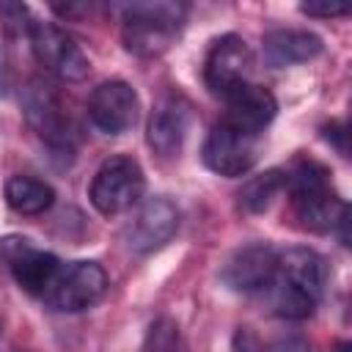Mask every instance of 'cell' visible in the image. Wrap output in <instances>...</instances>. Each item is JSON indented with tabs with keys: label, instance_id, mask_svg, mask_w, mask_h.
<instances>
[{
	"label": "cell",
	"instance_id": "9a60e30c",
	"mask_svg": "<svg viewBox=\"0 0 352 352\" xmlns=\"http://www.w3.org/2000/svg\"><path fill=\"white\" fill-rule=\"evenodd\" d=\"M275 113H278L275 96L264 85L248 82V85L236 88L231 96H226L223 121L231 124V126H236V129H242V132L261 135L264 126L275 118Z\"/></svg>",
	"mask_w": 352,
	"mask_h": 352
},
{
	"label": "cell",
	"instance_id": "cb8c5ba5",
	"mask_svg": "<svg viewBox=\"0 0 352 352\" xmlns=\"http://www.w3.org/2000/svg\"><path fill=\"white\" fill-rule=\"evenodd\" d=\"M0 338H3V322H0Z\"/></svg>",
	"mask_w": 352,
	"mask_h": 352
},
{
	"label": "cell",
	"instance_id": "e0dca14e",
	"mask_svg": "<svg viewBox=\"0 0 352 352\" xmlns=\"http://www.w3.org/2000/svg\"><path fill=\"white\" fill-rule=\"evenodd\" d=\"M6 204L16 212V214H44L52 204H55V190L52 184H47L44 179L28 176V173H16L6 182Z\"/></svg>",
	"mask_w": 352,
	"mask_h": 352
},
{
	"label": "cell",
	"instance_id": "4fadbf2b",
	"mask_svg": "<svg viewBox=\"0 0 352 352\" xmlns=\"http://www.w3.org/2000/svg\"><path fill=\"white\" fill-rule=\"evenodd\" d=\"M278 270V250L267 242H253L239 248L220 270V280L239 294L267 292Z\"/></svg>",
	"mask_w": 352,
	"mask_h": 352
},
{
	"label": "cell",
	"instance_id": "52a82bcc",
	"mask_svg": "<svg viewBox=\"0 0 352 352\" xmlns=\"http://www.w3.org/2000/svg\"><path fill=\"white\" fill-rule=\"evenodd\" d=\"M28 38L33 47L36 60L55 77L66 80V82H80L88 77V58L80 50V44L55 22H41L33 19L28 28Z\"/></svg>",
	"mask_w": 352,
	"mask_h": 352
},
{
	"label": "cell",
	"instance_id": "603a6c76",
	"mask_svg": "<svg viewBox=\"0 0 352 352\" xmlns=\"http://www.w3.org/2000/svg\"><path fill=\"white\" fill-rule=\"evenodd\" d=\"M14 352H30V349H14Z\"/></svg>",
	"mask_w": 352,
	"mask_h": 352
},
{
	"label": "cell",
	"instance_id": "8992f818",
	"mask_svg": "<svg viewBox=\"0 0 352 352\" xmlns=\"http://www.w3.org/2000/svg\"><path fill=\"white\" fill-rule=\"evenodd\" d=\"M22 107H25L28 124L52 151H60V154L74 151V124L50 82L30 80L28 88L22 91Z\"/></svg>",
	"mask_w": 352,
	"mask_h": 352
},
{
	"label": "cell",
	"instance_id": "277c9868",
	"mask_svg": "<svg viewBox=\"0 0 352 352\" xmlns=\"http://www.w3.org/2000/svg\"><path fill=\"white\" fill-rule=\"evenodd\" d=\"M143 190H146V176H143L140 162L132 157L116 154V157H107L96 168L94 179H91L88 198L99 214L116 217V214L132 209L140 201Z\"/></svg>",
	"mask_w": 352,
	"mask_h": 352
},
{
	"label": "cell",
	"instance_id": "5b68a950",
	"mask_svg": "<svg viewBox=\"0 0 352 352\" xmlns=\"http://www.w3.org/2000/svg\"><path fill=\"white\" fill-rule=\"evenodd\" d=\"M0 264L8 270V275L16 280L19 289L36 297L47 294V289L52 286V280L63 267L55 253L36 248L33 239L19 234L0 236Z\"/></svg>",
	"mask_w": 352,
	"mask_h": 352
},
{
	"label": "cell",
	"instance_id": "7402d4cb",
	"mask_svg": "<svg viewBox=\"0 0 352 352\" xmlns=\"http://www.w3.org/2000/svg\"><path fill=\"white\" fill-rule=\"evenodd\" d=\"M264 352H308V344L300 336H289V338L275 341L272 346H264Z\"/></svg>",
	"mask_w": 352,
	"mask_h": 352
},
{
	"label": "cell",
	"instance_id": "6da1fadb",
	"mask_svg": "<svg viewBox=\"0 0 352 352\" xmlns=\"http://www.w3.org/2000/svg\"><path fill=\"white\" fill-rule=\"evenodd\" d=\"M327 283V264L311 248H289L278 253V270L267 286L272 314L283 319H305L316 311Z\"/></svg>",
	"mask_w": 352,
	"mask_h": 352
},
{
	"label": "cell",
	"instance_id": "44dd1931",
	"mask_svg": "<svg viewBox=\"0 0 352 352\" xmlns=\"http://www.w3.org/2000/svg\"><path fill=\"white\" fill-rule=\"evenodd\" d=\"M234 352H264V344L250 327H239L234 336Z\"/></svg>",
	"mask_w": 352,
	"mask_h": 352
},
{
	"label": "cell",
	"instance_id": "2e32d148",
	"mask_svg": "<svg viewBox=\"0 0 352 352\" xmlns=\"http://www.w3.org/2000/svg\"><path fill=\"white\" fill-rule=\"evenodd\" d=\"M322 50H324L322 38L316 33L300 30V28H278V30L264 33V38H261L264 63L272 69H286L294 63L314 60Z\"/></svg>",
	"mask_w": 352,
	"mask_h": 352
},
{
	"label": "cell",
	"instance_id": "9c48e42d",
	"mask_svg": "<svg viewBox=\"0 0 352 352\" xmlns=\"http://www.w3.org/2000/svg\"><path fill=\"white\" fill-rule=\"evenodd\" d=\"M107 292V272L96 261L63 264L44 294V302L63 314H77L96 305Z\"/></svg>",
	"mask_w": 352,
	"mask_h": 352
},
{
	"label": "cell",
	"instance_id": "8fae6325",
	"mask_svg": "<svg viewBox=\"0 0 352 352\" xmlns=\"http://www.w3.org/2000/svg\"><path fill=\"white\" fill-rule=\"evenodd\" d=\"M179 220L182 214L173 201L162 195L148 198L124 226V239L135 253H154L173 239V234L179 231Z\"/></svg>",
	"mask_w": 352,
	"mask_h": 352
},
{
	"label": "cell",
	"instance_id": "ffe728a7",
	"mask_svg": "<svg viewBox=\"0 0 352 352\" xmlns=\"http://www.w3.org/2000/svg\"><path fill=\"white\" fill-rule=\"evenodd\" d=\"M300 11L308 14V16H319V19H330V16H344V14H349V8H346V6H338V3H302Z\"/></svg>",
	"mask_w": 352,
	"mask_h": 352
},
{
	"label": "cell",
	"instance_id": "ba28073f",
	"mask_svg": "<svg viewBox=\"0 0 352 352\" xmlns=\"http://www.w3.org/2000/svg\"><path fill=\"white\" fill-rule=\"evenodd\" d=\"M253 74V52L248 41L236 33H226L212 41L204 60V82L214 96H231L236 88L248 85Z\"/></svg>",
	"mask_w": 352,
	"mask_h": 352
},
{
	"label": "cell",
	"instance_id": "ac0fdd59",
	"mask_svg": "<svg viewBox=\"0 0 352 352\" xmlns=\"http://www.w3.org/2000/svg\"><path fill=\"white\" fill-rule=\"evenodd\" d=\"M280 190H286V170L270 168V170H264V173H258V176H253V179H248L242 184V190L236 192L239 209L242 212H250V214L264 212Z\"/></svg>",
	"mask_w": 352,
	"mask_h": 352
},
{
	"label": "cell",
	"instance_id": "30bf717a",
	"mask_svg": "<svg viewBox=\"0 0 352 352\" xmlns=\"http://www.w3.org/2000/svg\"><path fill=\"white\" fill-rule=\"evenodd\" d=\"M201 157L204 165L220 176H245L258 160V135L242 132L220 118L206 135Z\"/></svg>",
	"mask_w": 352,
	"mask_h": 352
},
{
	"label": "cell",
	"instance_id": "7a4b0ae2",
	"mask_svg": "<svg viewBox=\"0 0 352 352\" xmlns=\"http://www.w3.org/2000/svg\"><path fill=\"white\" fill-rule=\"evenodd\" d=\"M286 190L292 209L302 228L327 234L346 226V204L330 184V170L316 160H297L286 170Z\"/></svg>",
	"mask_w": 352,
	"mask_h": 352
},
{
	"label": "cell",
	"instance_id": "3957f363",
	"mask_svg": "<svg viewBox=\"0 0 352 352\" xmlns=\"http://www.w3.org/2000/svg\"><path fill=\"white\" fill-rule=\"evenodd\" d=\"M184 19H187V6L173 0L124 6V16H121L124 47L138 58H157L179 38Z\"/></svg>",
	"mask_w": 352,
	"mask_h": 352
},
{
	"label": "cell",
	"instance_id": "7c38bea8",
	"mask_svg": "<svg viewBox=\"0 0 352 352\" xmlns=\"http://www.w3.org/2000/svg\"><path fill=\"white\" fill-rule=\"evenodd\" d=\"M140 116V99L124 80H104L88 96V118L104 135H121L135 126Z\"/></svg>",
	"mask_w": 352,
	"mask_h": 352
},
{
	"label": "cell",
	"instance_id": "d6986e66",
	"mask_svg": "<svg viewBox=\"0 0 352 352\" xmlns=\"http://www.w3.org/2000/svg\"><path fill=\"white\" fill-rule=\"evenodd\" d=\"M182 349V341H179V324L168 316L157 319L151 327H148V336H146V352H179Z\"/></svg>",
	"mask_w": 352,
	"mask_h": 352
},
{
	"label": "cell",
	"instance_id": "5bb4252c",
	"mask_svg": "<svg viewBox=\"0 0 352 352\" xmlns=\"http://www.w3.org/2000/svg\"><path fill=\"white\" fill-rule=\"evenodd\" d=\"M190 121H192V113H190L187 99L176 96V94H168L148 113L146 143L160 157H176L184 146L187 132H190Z\"/></svg>",
	"mask_w": 352,
	"mask_h": 352
}]
</instances>
